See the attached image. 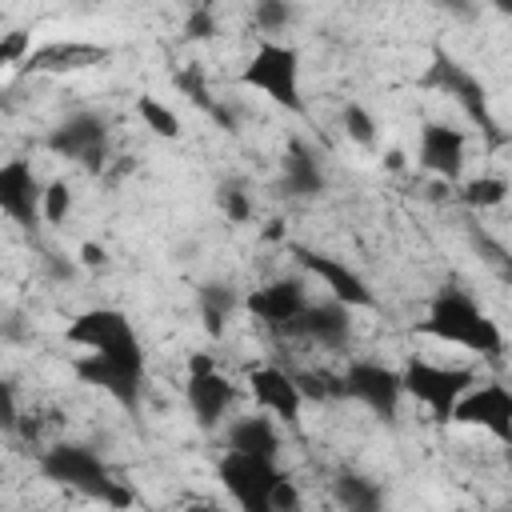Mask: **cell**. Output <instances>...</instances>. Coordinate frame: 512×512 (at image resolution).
I'll list each match as a JSON object with an SVG mask.
<instances>
[{
  "label": "cell",
  "instance_id": "obj_11",
  "mask_svg": "<svg viewBox=\"0 0 512 512\" xmlns=\"http://www.w3.org/2000/svg\"><path fill=\"white\" fill-rule=\"evenodd\" d=\"M48 148L64 160L84 164V168H100L108 156V128L96 112H76L48 132Z\"/></svg>",
  "mask_w": 512,
  "mask_h": 512
},
{
  "label": "cell",
  "instance_id": "obj_16",
  "mask_svg": "<svg viewBox=\"0 0 512 512\" xmlns=\"http://www.w3.org/2000/svg\"><path fill=\"white\" fill-rule=\"evenodd\" d=\"M248 392L256 396V408H264L268 416H276L284 424L300 420L304 392H300V384H296L292 372H284L276 364H260V368L248 372Z\"/></svg>",
  "mask_w": 512,
  "mask_h": 512
},
{
  "label": "cell",
  "instance_id": "obj_9",
  "mask_svg": "<svg viewBox=\"0 0 512 512\" xmlns=\"http://www.w3.org/2000/svg\"><path fill=\"white\" fill-rule=\"evenodd\" d=\"M344 396L364 404L372 416L392 420L404 400V372H396L380 360H352L344 372Z\"/></svg>",
  "mask_w": 512,
  "mask_h": 512
},
{
  "label": "cell",
  "instance_id": "obj_28",
  "mask_svg": "<svg viewBox=\"0 0 512 512\" xmlns=\"http://www.w3.org/2000/svg\"><path fill=\"white\" fill-rule=\"evenodd\" d=\"M472 244H476V252H480V260L504 280V284H512V252L504 248V244H496L488 232H472Z\"/></svg>",
  "mask_w": 512,
  "mask_h": 512
},
{
  "label": "cell",
  "instance_id": "obj_36",
  "mask_svg": "<svg viewBox=\"0 0 512 512\" xmlns=\"http://www.w3.org/2000/svg\"><path fill=\"white\" fill-rule=\"evenodd\" d=\"M16 424V396H12V388L4 384V428H12Z\"/></svg>",
  "mask_w": 512,
  "mask_h": 512
},
{
  "label": "cell",
  "instance_id": "obj_5",
  "mask_svg": "<svg viewBox=\"0 0 512 512\" xmlns=\"http://www.w3.org/2000/svg\"><path fill=\"white\" fill-rule=\"evenodd\" d=\"M240 80L248 88H256V92H264L272 104H280L288 112L304 108V100H300V52L280 44V40H272V36H264L256 44V52L248 56Z\"/></svg>",
  "mask_w": 512,
  "mask_h": 512
},
{
  "label": "cell",
  "instance_id": "obj_27",
  "mask_svg": "<svg viewBox=\"0 0 512 512\" xmlns=\"http://www.w3.org/2000/svg\"><path fill=\"white\" fill-rule=\"evenodd\" d=\"M304 400H336L344 396V376H328V372H292Z\"/></svg>",
  "mask_w": 512,
  "mask_h": 512
},
{
  "label": "cell",
  "instance_id": "obj_13",
  "mask_svg": "<svg viewBox=\"0 0 512 512\" xmlns=\"http://www.w3.org/2000/svg\"><path fill=\"white\" fill-rule=\"evenodd\" d=\"M44 188L48 184H40V176L32 172L28 160H8L0 168V208H4V216L24 224V228L36 224L44 216Z\"/></svg>",
  "mask_w": 512,
  "mask_h": 512
},
{
  "label": "cell",
  "instance_id": "obj_18",
  "mask_svg": "<svg viewBox=\"0 0 512 512\" xmlns=\"http://www.w3.org/2000/svg\"><path fill=\"white\" fill-rule=\"evenodd\" d=\"M244 308H248L260 324H268V328H284V332H288V324L308 308V292H304L300 280H276V284L256 288V292L244 300Z\"/></svg>",
  "mask_w": 512,
  "mask_h": 512
},
{
  "label": "cell",
  "instance_id": "obj_35",
  "mask_svg": "<svg viewBox=\"0 0 512 512\" xmlns=\"http://www.w3.org/2000/svg\"><path fill=\"white\" fill-rule=\"evenodd\" d=\"M80 264H84V268H100V264H104V248H100V244H84V248H80Z\"/></svg>",
  "mask_w": 512,
  "mask_h": 512
},
{
  "label": "cell",
  "instance_id": "obj_32",
  "mask_svg": "<svg viewBox=\"0 0 512 512\" xmlns=\"http://www.w3.org/2000/svg\"><path fill=\"white\" fill-rule=\"evenodd\" d=\"M68 212H72V188L64 180H52L44 188V220L48 224H64Z\"/></svg>",
  "mask_w": 512,
  "mask_h": 512
},
{
  "label": "cell",
  "instance_id": "obj_33",
  "mask_svg": "<svg viewBox=\"0 0 512 512\" xmlns=\"http://www.w3.org/2000/svg\"><path fill=\"white\" fill-rule=\"evenodd\" d=\"M184 36H188V40H212V36H216V12L204 8V4H196V8L188 12V20H184Z\"/></svg>",
  "mask_w": 512,
  "mask_h": 512
},
{
  "label": "cell",
  "instance_id": "obj_23",
  "mask_svg": "<svg viewBox=\"0 0 512 512\" xmlns=\"http://www.w3.org/2000/svg\"><path fill=\"white\" fill-rule=\"evenodd\" d=\"M232 308H236V296L228 284H204L200 288V316H204V328L212 336L224 332V320L232 316Z\"/></svg>",
  "mask_w": 512,
  "mask_h": 512
},
{
  "label": "cell",
  "instance_id": "obj_8",
  "mask_svg": "<svg viewBox=\"0 0 512 512\" xmlns=\"http://www.w3.org/2000/svg\"><path fill=\"white\" fill-rule=\"evenodd\" d=\"M184 396H188V408H192L196 424H200L204 432H212V428H220L224 416L232 412V404H236V384L216 368L212 356L200 352V356L188 360V384H184Z\"/></svg>",
  "mask_w": 512,
  "mask_h": 512
},
{
  "label": "cell",
  "instance_id": "obj_34",
  "mask_svg": "<svg viewBox=\"0 0 512 512\" xmlns=\"http://www.w3.org/2000/svg\"><path fill=\"white\" fill-rule=\"evenodd\" d=\"M24 48H28V32H8L4 44H0V60H4V64H16Z\"/></svg>",
  "mask_w": 512,
  "mask_h": 512
},
{
  "label": "cell",
  "instance_id": "obj_29",
  "mask_svg": "<svg viewBox=\"0 0 512 512\" xmlns=\"http://www.w3.org/2000/svg\"><path fill=\"white\" fill-rule=\"evenodd\" d=\"M344 132H348L356 144L372 148V144H376V120H372V112H368L364 104H348V108H344Z\"/></svg>",
  "mask_w": 512,
  "mask_h": 512
},
{
  "label": "cell",
  "instance_id": "obj_14",
  "mask_svg": "<svg viewBox=\"0 0 512 512\" xmlns=\"http://www.w3.org/2000/svg\"><path fill=\"white\" fill-rule=\"evenodd\" d=\"M288 332L304 336V340H312V344H320L328 352H336V348H344L352 340V308L340 304L336 296H328L320 304L308 300V308L288 324Z\"/></svg>",
  "mask_w": 512,
  "mask_h": 512
},
{
  "label": "cell",
  "instance_id": "obj_19",
  "mask_svg": "<svg viewBox=\"0 0 512 512\" xmlns=\"http://www.w3.org/2000/svg\"><path fill=\"white\" fill-rule=\"evenodd\" d=\"M280 188L296 200H312L324 192V168L316 160V152L304 144V140H292L288 152H284V164H280Z\"/></svg>",
  "mask_w": 512,
  "mask_h": 512
},
{
  "label": "cell",
  "instance_id": "obj_30",
  "mask_svg": "<svg viewBox=\"0 0 512 512\" xmlns=\"http://www.w3.org/2000/svg\"><path fill=\"white\" fill-rule=\"evenodd\" d=\"M216 204H220V212H224L232 224H244V220L252 216V200H248V192H244L240 184H220Z\"/></svg>",
  "mask_w": 512,
  "mask_h": 512
},
{
  "label": "cell",
  "instance_id": "obj_21",
  "mask_svg": "<svg viewBox=\"0 0 512 512\" xmlns=\"http://www.w3.org/2000/svg\"><path fill=\"white\" fill-rule=\"evenodd\" d=\"M224 440H228V448H236V452H260V456H276V452H280V432H276V424H272V416H268L264 408L252 412V416L232 420Z\"/></svg>",
  "mask_w": 512,
  "mask_h": 512
},
{
  "label": "cell",
  "instance_id": "obj_4",
  "mask_svg": "<svg viewBox=\"0 0 512 512\" xmlns=\"http://www.w3.org/2000/svg\"><path fill=\"white\" fill-rule=\"evenodd\" d=\"M68 344L84 348V352H96L104 360H116V364H128V368H144V348H140V336L136 328L128 324L124 312L116 308H92V312H80L72 324H68Z\"/></svg>",
  "mask_w": 512,
  "mask_h": 512
},
{
  "label": "cell",
  "instance_id": "obj_24",
  "mask_svg": "<svg viewBox=\"0 0 512 512\" xmlns=\"http://www.w3.org/2000/svg\"><path fill=\"white\" fill-rule=\"evenodd\" d=\"M136 112H140V120H144L156 136H164V140H176V136H180V116H176L168 104H160L156 96H140V100H136Z\"/></svg>",
  "mask_w": 512,
  "mask_h": 512
},
{
  "label": "cell",
  "instance_id": "obj_15",
  "mask_svg": "<svg viewBox=\"0 0 512 512\" xmlns=\"http://www.w3.org/2000/svg\"><path fill=\"white\" fill-rule=\"evenodd\" d=\"M76 376L100 392H108L116 404L124 408H136L140 404V388H144V368H128V364H116V360H104L96 352H80L76 356Z\"/></svg>",
  "mask_w": 512,
  "mask_h": 512
},
{
  "label": "cell",
  "instance_id": "obj_25",
  "mask_svg": "<svg viewBox=\"0 0 512 512\" xmlns=\"http://www.w3.org/2000/svg\"><path fill=\"white\" fill-rule=\"evenodd\" d=\"M292 24V4L288 0H256L252 4V28L264 36H276Z\"/></svg>",
  "mask_w": 512,
  "mask_h": 512
},
{
  "label": "cell",
  "instance_id": "obj_10",
  "mask_svg": "<svg viewBox=\"0 0 512 512\" xmlns=\"http://www.w3.org/2000/svg\"><path fill=\"white\" fill-rule=\"evenodd\" d=\"M452 420L468 424V428H484L500 444H512V388H504V384H472L460 396Z\"/></svg>",
  "mask_w": 512,
  "mask_h": 512
},
{
  "label": "cell",
  "instance_id": "obj_17",
  "mask_svg": "<svg viewBox=\"0 0 512 512\" xmlns=\"http://www.w3.org/2000/svg\"><path fill=\"white\" fill-rule=\"evenodd\" d=\"M416 164L424 172H432V176L460 180V172H464V132L448 128V124H424L420 128Z\"/></svg>",
  "mask_w": 512,
  "mask_h": 512
},
{
  "label": "cell",
  "instance_id": "obj_6",
  "mask_svg": "<svg viewBox=\"0 0 512 512\" xmlns=\"http://www.w3.org/2000/svg\"><path fill=\"white\" fill-rule=\"evenodd\" d=\"M424 88H436V92H444L472 124H480V132L496 144L500 140V132H496V116H492V108H488V92H484V84H480V76H472L456 56H448L444 48H436L432 52V64H428V72H424Z\"/></svg>",
  "mask_w": 512,
  "mask_h": 512
},
{
  "label": "cell",
  "instance_id": "obj_7",
  "mask_svg": "<svg viewBox=\"0 0 512 512\" xmlns=\"http://www.w3.org/2000/svg\"><path fill=\"white\" fill-rule=\"evenodd\" d=\"M476 384L472 368H448V364H432V360H408L404 364V392L416 396L436 420H452L460 396Z\"/></svg>",
  "mask_w": 512,
  "mask_h": 512
},
{
  "label": "cell",
  "instance_id": "obj_22",
  "mask_svg": "<svg viewBox=\"0 0 512 512\" xmlns=\"http://www.w3.org/2000/svg\"><path fill=\"white\" fill-rule=\"evenodd\" d=\"M332 492H336V504L352 508V512H376L384 504V492L376 480L360 476V472H340L332 480Z\"/></svg>",
  "mask_w": 512,
  "mask_h": 512
},
{
  "label": "cell",
  "instance_id": "obj_37",
  "mask_svg": "<svg viewBox=\"0 0 512 512\" xmlns=\"http://www.w3.org/2000/svg\"><path fill=\"white\" fill-rule=\"evenodd\" d=\"M440 8H448V12H468V0H436Z\"/></svg>",
  "mask_w": 512,
  "mask_h": 512
},
{
  "label": "cell",
  "instance_id": "obj_1",
  "mask_svg": "<svg viewBox=\"0 0 512 512\" xmlns=\"http://www.w3.org/2000/svg\"><path fill=\"white\" fill-rule=\"evenodd\" d=\"M424 336L440 340V344H456L464 352H476V356H500L504 352V332L500 324L460 288H440L424 312V320L416 324Z\"/></svg>",
  "mask_w": 512,
  "mask_h": 512
},
{
  "label": "cell",
  "instance_id": "obj_3",
  "mask_svg": "<svg viewBox=\"0 0 512 512\" xmlns=\"http://www.w3.org/2000/svg\"><path fill=\"white\" fill-rule=\"evenodd\" d=\"M40 472L48 480L72 488V492H84V496L100 500V504H116V508L132 504V492L120 480H112L108 464L92 448H84V444H52L40 456Z\"/></svg>",
  "mask_w": 512,
  "mask_h": 512
},
{
  "label": "cell",
  "instance_id": "obj_20",
  "mask_svg": "<svg viewBox=\"0 0 512 512\" xmlns=\"http://www.w3.org/2000/svg\"><path fill=\"white\" fill-rule=\"evenodd\" d=\"M108 52L96 48V44H76V40H64V44H44V48H28L24 64L32 72H72V68H88L96 60H104Z\"/></svg>",
  "mask_w": 512,
  "mask_h": 512
},
{
  "label": "cell",
  "instance_id": "obj_26",
  "mask_svg": "<svg viewBox=\"0 0 512 512\" xmlns=\"http://www.w3.org/2000/svg\"><path fill=\"white\" fill-rule=\"evenodd\" d=\"M504 196H508V184L500 176H476L464 184V200L472 208H496V204H504Z\"/></svg>",
  "mask_w": 512,
  "mask_h": 512
},
{
  "label": "cell",
  "instance_id": "obj_31",
  "mask_svg": "<svg viewBox=\"0 0 512 512\" xmlns=\"http://www.w3.org/2000/svg\"><path fill=\"white\" fill-rule=\"evenodd\" d=\"M176 88H180V92H184V96H188V100H192L196 108H204L208 116H212V112L220 108V104L212 100V92L204 88V76H200L196 68H184V72H176Z\"/></svg>",
  "mask_w": 512,
  "mask_h": 512
},
{
  "label": "cell",
  "instance_id": "obj_39",
  "mask_svg": "<svg viewBox=\"0 0 512 512\" xmlns=\"http://www.w3.org/2000/svg\"><path fill=\"white\" fill-rule=\"evenodd\" d=\"M196 4H204V8H216V4H220V0H196Z\"/></svg>",
  "mask_w": 512,
  "mask_h": 512
},
{
  "label": "cell",
  "instance_id": "obj_38",
  "mask_svg": "<svg viewBox=\"0 0 512 512\" xmlns=\"http://www.w3.org/2000/svg\"><path fill=\"white\" fill-rule=\"evenodd\" d=\"M492 8H496L500 16H508V20H512V0H492Z\"/></svg>",
  "mask_w": 512,
  "mask_h": 512
},
{
  "label": "cell",
  "instance_id": "obj_12",
  "mask_svg": "<svg viewBox=\"0 0 512 512\" xmlns=\"http://www.w3.org/2000/svg\"><path fill=\"white\" fill-rule=\"evenodd\" d=\"M292 252H296V260L328 288V296H336L340 304H348V308H372V304H376L368 280H364L352 264H344V260H336V256H328V252H312V248H292Z\"/></svg>",
  "mask_w": 512,
  "mask_h": 512
},
{
  "label": "cell",
  "instance_id": "obj_2",
  "mask_svg": "<svg viewBox=\"0 0 512 512\" xmlns=\"http://www.w3.org/2000/svg\"><path fill=\"white\" fill-rule=\"evenodd\" d=\"M220 480H224L228 496L244 512H284V508H296L300 504V492L280 472L276 456L228 448L224 460H220Z\"/></svg>",
  "mask_w": 512,
  "mask_h": 512
}]
</instances>
